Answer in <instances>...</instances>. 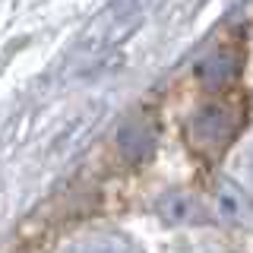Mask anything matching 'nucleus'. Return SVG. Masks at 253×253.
I'll return each mask as SVG.
<instances>
[{
  "label": "nucleus",
  "instance_id": "f257e3e1",
  "mask_svg": "<svg viewBox=\"0 0 253 253\" xmlns=\"http://www.w3.org/2000/svg\"><path fill=\"white\" fill-rule=\"evenodd\" d=\"M234 130H237V121H234L231 108L228 105H209L187 124V142L200 155H215L228 146Z\"/></svg>",
  "mask_w": 253,
  "mask_h": 253
},
{
  "label": "nucleus",
  "instance_id": "f03ea898",
  "mask_svg": "<svg viewBox=\"0 0 253 253\" xmlns=\"http://www.w3.org/2000/svg\"><path fill=\"white\" fill-rule=\"evenodd\" d=\"M73 253H133L130 250V244H124V241H114V237H101V241H89V244H83L79 250Z\"/></svg>",
  "mask_w": 253,
  "mask_h": 253
}]
</instances>
